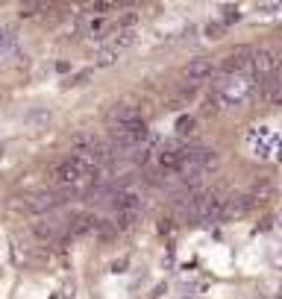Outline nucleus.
Returning a JSON list of instances; mask_svg holds the SVG:
<instances>
[{
  "label": "nucleus",
  "mask_w": 282,
  "mask_h": 299,
  "mask_svg": "<svg viewBox=\"0 0 282 299\" xmlns=\"http://www.w3.org/2000/svg\"><path fill=\"white\" fill-rule=\"evenodd\" d=\"M47 176H50V182H53V191H70L74 185H80L83 179H91L77 167L74 159H59V162H53L50 170H47Z\"/></svg>",
  "instance_id": "nucleus-1"
},
{
  "label": "nucleus",
  "mask_w": 282,
  "mask_h": 299,
  "mask_svg": "<svg viewBox=\"0 0 282 299\" xmlns=\"http://www.w3.org/2000/svg\"><path fill=\"white\" fill-rule=\"evenodd\" d=\"M68 200L62 191H39V194H27L24 200H21V208H27L32 214H44V211H50V208H56Z\"/></svg>",
  "instance_id": "nucleus-2"
},
{
  "label": "nucleus",
  "mask_w": 282,
  "mask_h": 299,
  "mask_svg": "<svg viewBox=\"0 0 282 299\" xmlns=\"http://www.w3.org/2000/svg\"><path fill=\"white\" fill-rule=\"evenodd\" d=\"M218 73V65L211 62V59H194V62H188V68H185V80L188 82H206L211 80Z\"/></svg>",
  "instance_id": "nucleus-3"
},
{
  "label": "nucleus",
  "mask_w": 282,
  "mask_h": 299,
  "mask_svg": "<svg viewBox=\"0 0 282 299\" xmlns=\"http://www.w3.org/2000/svg\"><path fill=\"white\" fill-rule=\"evenodd\" d=\"M94 226H97V217L88 214V211H83V214H74V217H70L68 235L70 238H83V235H88V232H94Z\"/></svg>",
  "instance_id": "nucleus-4"
},
{
  "label": "nucleus",
  "mask_w": 282,
  "mask_h": 299,
  "mask_svg": "<svg viewBox=\"0 0 282 299\" xmlns=\"http://www.w3.org/2000/svg\"><path fill=\"white\" fill-rule=\"evenodd\" d=\"M138 217H141V208H118L112 217V226L115 232H127L138 223Z\"/></svg>",
  "instance_id": "nucleus-5"
},
{
  "label": "nucleus",
  "mask_w": 282,
  "mask_h": 299,
  "mask_svg": "<svg viewBox=\"0 0 282 299\" xmlns=\"http://www.w3.org/2000/svg\"><path fill=\"white\" fill-rule=\"evenodd\" d=\"M135 118H141V115H138V106H132V103H118V106L112 109V115H109L112 126L127 123V121H135Z\"/></svg>",
  "instance_id": "nucleus-6"
},
{
  "label": "nucleus",
  "mask_w": 282,
  "mask_h": 299,
  "mask_svg": "<svg viewBox=\"0 0 282 299\" xmlns=\"http://www.w3.org/2000/svg\"><path fill=\"white\" fill-rule=\"evenodd\" d=\"M132 41H135V32H132V29H115V32H112V39L106 41V44H109V50L121 53V50H127Z\"/></svg>",
  "instance_id": "nucleus-7"
},
{
  "label": "nucleus",
  "mask_w": 282,
  "mask_h": 299,
  "mask_svg": "<svg viewBox=\"0 0 282 299\" xmlns=\"http://www.w3.org/2000/svg\"><path fill=\"white\" fill-rule=\"evenodd\" d=\"M56 235H59V229H56V223H50V220H42V223L32 226V238H36L39 244H50Z\"/></svg>",
  "instance_id": "nucleus-8"
},
{
  "label": "nucleus",
  "mask_w": 282,
  "mask_h": 299,
  "mask_svg": "<svg viewBox=\"0 0 282 299\" xmlns=\"http://www.w3.org/2000/svg\"><path fill=\"white\" fill-rule=\"evenodd\" d=\"M194 126H197V121H194L191 115H183V118H177V126H173V129H177V135L180 138H185V135L194 132Z\"/></svg>",
  "instance_id": "nucleus-9"
},
{
  "label": "nucleus",
  "mask_w": 282,
  "mask_h": 299,
  "mask_svg": "<svg viewBox=\"0 0 282 299\" xmlns=\"http://www.w3.org/2000/svg\"><path fill=\"white\" fill-rule=\"evenodd\" d=\"M12 53H15V39L6 29H0V56H12Z\"/></svg>",
  "instance_id": "nucleus-10"
},
{
  "label": "nucleus",
  "mask_w": 282,
  "mask_h": 299,
  "mask_svg": "<svg viewBox=\"0 0 282 299\" xmlns=\"http://www.w3.org/2000/svg\"><path fill=\"white\" fill-rule=\"evenodd\" d=\"M115 59H118V53L106 47V50H100V53H97V65H100V68H109V65H112Z\"/></svg>",
  "instance_id": "nucleus-11"
},
{
  "label": "nucleus",
  "mask_w": 282,
  "mask_h": 299,
  "mask_svg": "<svg viewBox=\"0 0 282 299\" xmlns=\"http://www.w3.org/2000/svg\"><path fill=\"white\" fill-rule=\"evenodd\" d=\"M232 21H238V9H235V6H224V21H221V24H232Z\"/></svg>",
  "instance_id": "nucleus-12"
},
{
  "label": "nucleus",
  "mask_w": 282,
  "mask_h": 299,
  "mask_svg": "<svg viewBox=\"0 0 282 299\" xmlns=\"http://www.w3.org/2000/svg\"><path fill=\"white\" fill-rule=\"evenodd\" d=\"M224 24H209V27H206V35H209V39H221V35H224Z\"/></svg>",
  "instance_id": "nucleus-13"
},
{
  "label": "nucleus",
  "mask_w": 282,
  "mask_h": 299,
  "mask_svg": "<svg viewBox=\"0 0 282 299\" xmlns=\"http://www.w3.org/2000/svg\"><path fill=\"white\" fill-rule=\"evenodd\" d=\"M56 70H59V73H68V70H70V65H68V62H59V65H56Z\"/></svg>",
  "instance_id": "nucleus-14"
}]
</instances>
